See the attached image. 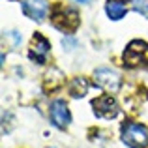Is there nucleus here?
<instances>
[{"label":"nucleus","mask_w":148,"mask_h":148,"mask_svg":"<svg viewBox=\"0 0 148 148\" xmlns=\"http://www.w3.org/2000/svg\"><path fill=\"white\" fill-rule=\"evenodd\" d=\"M122 141L130 148H145L148 145V130L141 124L126 122L122 126Z\"/></svg>","instance_id":"obj_1"},{"label":"nucleus","mask_w":148,"mask_h":148,"mask_svg":"<svg viewBox=\"0 0 148 148\" xmlns=\"http://www.w3.org/2000/svg\"><path fill=\"white\" fill-rule=\"evenodd\" d=\"M53 25L64 32H73L79 26V13L73 8L58 6L53 13Z\"/></svg>","instance_id":"obj_2"},{"label":"nucleus","mask_w":148,"mask_h":148,"mask_svg":"<svg viewBox=\"0 0 148 148\" xmlns=\"http://www.w3.org/2000/svg\"><path fill=\"white\" fill-rule=\"evenodd\" d=\"M124 64L127 68H135L141 64H148V43L141 40L131 41L124 51Z\"/></svg>","instance_id":"obj_3"},{"label":"nucleus","mask_w":148,"mask_h":148,"mask_svg":"<svg viewBox=\"0 0 148 148\" xmlns=\"http://www.w3.org/2000/svg\"><path fill=\"white\" fill-rule=\"evenodd\" d=\"M94 83L98 84L99 88L107 90V92H118L120 84H122V79H120V75L114 69L99 68V69L94 71Z\"/></svg>","instance_id":"obj_4"},{"label":"nucleus","mask_w":148,"mask_h":148,"mask_svg":"<svg viewBox=\"0 0 148 148\" xmlns=\"http://www.w3.org/2000/svg\"><path fill=\"white\" fill-rule=\"evenodd\" d=\"M49 114H51V122H53L58 130H66V127L69 126V122H71L69 109H68V105H66V101H62V99H56V101L51 103Z\"/></svg>","instance_id":"obj_5"},{"label":"nucleus","mask_w":148,"mask_h":148,"mask_svg":"<svg viewBox=\"0 0 148 148\" xmlns=\"http://www.w3.org/2000/svg\"><path fill=\"white\" fill-rule=\"evenodd\" d=\"M92 107H94L96 116H99V118H114L118 114V105H116L114 98H111L109 94L99 96L98 99H94Z\"/></svg>","instance_id":"obj_6"},{"label":"nucleus","mask_w":148,"mask_h":148,"mask_svg":"<svg viewBox=\"0 0 148 148\" xmlns=\"http://www.w3.org/2000/svg\"><path fill=\"white\" fill-rule=\"evenodd\" d=\"M47 54H49V41L45 40L41 34H34L28 56L32 58V60H36L38 64H43V62H47Z\"/></svg>","instance_id":"obj_7"},{"label":"nucleus","mask_w":148,"mask_h":148,"mask_svg":"<svg viewBox=\"0 0 148 148\" xmlns=\"http://www.w3.org/2000/svg\"><path fill=\"white\" fill-rule=\"evenodd\" d=\"M23 13L34 21H41L47 15V2L45 0H23Z\"/></svg>","instance_id":"obj_8"},{"label":"nucleus","mask_w":148,"mask_h":148,"mask_svg":"<svg viewBox=\"0 0 148 148\" xmlns=\"http://www.w3.org/2000/svg\"><path fill=\"white\" fill-rule=\"evenodd\" d=\"M105 11H107V15L112 21H118V19H122L124 15L127 13V8H126V4H122L120 0H111V2H107V6H105Z\"/></svg>","instance_id":"obj_9"},{"label":"nucleus","mask_w":148,"mask_h":148,"mask_svg":"<svg viewBox=\"0 0 148 148\" xmlns=\"http://www.w3.org/2000/svg\"><path fill=\"white\" fill-rule=\"evenodd\" d=\"M88 92V81L84 77H75V79L69 83V94L73 98H83Z\"/></svg>","instance_id":"obj_10"},{"label":"nucleus","mask_w":148,"mask_h":148,"mask_svg":"<svg viewBox=\"0 0 148 148\" xmlns=\"http://www.w3.org/2000/svg\"><path fill=\"white\" fill-rule=\"evenodd\" d=\"M62 83H64V77L58 69L47 71V75H45V88L47 90H56L58 86H62Z\"/></svg>","instance_id":"obj_11"},{"label":"nucleus","mask_w":148,"mask_h":148,"mask_svg":"<svg viewBox=\"0 0 148 148\" xmlns=\"http://www.w3.org/2000/svg\"><path fill=\"white\" fill-rule=\"evenodd\" d=\"M133 8L141 13H148V0H133Z\"/></svg>","instance_id":"obj_12"},{"label":"nucleus","mask_w":148,"mask_h":148,"mask_svg":"<svg viewBox=\"0 0 148 148\" xmlns=\"http://www.w3.org/2000/svg\"><path fill=\"white\" fill-rule=\"evenodd\" d=\"M77 2H86V0H77Z\"/></svg>","instance_id":"obj_13"}]
</instances>
